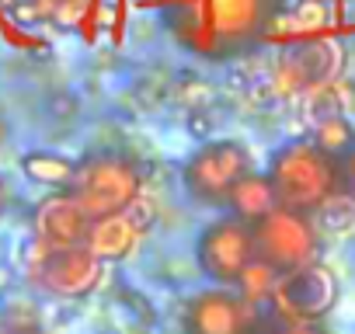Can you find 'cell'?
Segmentation results:
<instances>
[{
  "label": "cell",
  "instance_id": "obj_1",
  "mask_svg": "<svg viewBox=\"0 0 355 334\" xmlns=\"http://www.w3.org/2000/svg\"><path fill=\"white\" fill-rule=\"evenodd\" d=\"M178 15V32L196 53L227 56L268 28L275 0H182Z\"/></svg>",
  "mask_w": 355,
  "mask_h": 334
},
{
  "label": "cell",
  "instance_id": "obj_2",
  "mask_svg": "<svg viewBox=\"0 0 355 334\" xmlns=\"http://www.w3.org/2000/svg\"><path fill=\"white\" fill-rule=\"evenodd\" d=\"M265 178L275 192V202L293 213L317 216L320 206H327L334 195L345 192L341 167L334 157L320 153L310 139H289L282 143L265 167Z\"/></svg>",
  "mask_w": 355,
  "mask_h": 334
},
{
  "label": "cell",
  "instance_id": "obj_3",
  "mask_svg": "<svg viewBox=\"0 0 355 334\" xmlns=\"http://www.w3.org/2000/svg\"><path fill=\"white\" fill-rule=\"evenodd\" d=\"M91 220L125 213L143 195V171L136 160L119 153H94L77 164L73 182L67 188Z\"/></svg>",
  "mask_w": 355,
  "mask_h": 334
},
{
  "label": "cell",
  "instance_id": "obj_4",
  "mask_svg": "<svg viewBox=\"0 0 355 334\" xmlns=\"http://www.w3.org/2000/svg\"><path fill=\"white\" fill-rule=\"evenodd\" d=\"M251 237H254V258L275 268L279 275L306 268L320 254V230L313 216L282 206H275L265 220H258L251 227Z\"/></svg>",
  "mask_w": 355,
  "mask_h": 334
},
{
  "label": "cell",
  "instance_id": "obj_5",
  "mask_svg": "<svg viewBox=\"0 0 355 334\" xmlns=\"http://www.w3.org/2000/svg\"><path fill=\"white\" fill-rule=\"evenodd\" d=\"M25 272H28L32 285H39L42 292H49L56 299H84L105 279V265L84 244L46 247V244L32 240V247L25 251Z\"/></svg>",
  "mask_w": 355,
  "mask_h": 334
},
{
  "label": "cell",
  "instance_id": "obj_6",
  "mask_svg": "<svg viewBox=\"0 0 355 334\" xmlns=\"http://www.w3.org/2000/svg\"><path fill=\"white\" fill-rule=\"evenodd\" d=\"M254 171V157L241 139H209L182 167L185 192L202 206H227L230 188Z\"/></svg>",
  "mask_w": 355,
  "mask_h": 334
},
{
  "label": "cell",
  "instance_id": "obj_7",
  "mask_svg": "<svg viewBox=\"0 0 355 334\" xmlns=\"http://www.w3.org/2000/svg\"><path fill=\"white\" fill-rule=\"evenodd\" d=\"M338 303V279L327 265L313 261L289 275H279L268 306L275 310L272 320L282 324H320Z\"/></svg>",
  "mask_w": 355,
  "mask_h": 334
},
{
  "label": "cell",
  "instance_id": "obj_8",
  "mask_svg": "<svg viewBox=\"0 0 355 334\" xmlns=\"http://www.w3.org/2000/svg\"><path fill=\"white\" fill-rule=\"evenodd\" d=\"M196 261L199 272L216 285V289H234L241 272L254 261V237L251 227L234 220V216H216L196 244Z\"/></svg>",
  "mask_w": 355,
  "mask_h": 334
},
{
  "label": "cell",
  "instance_id": "obj_9",
  "mask_svg": "<svg viewBox=\"0 0 355 334\" xmlns=\"http://www.w3.org/2000/svg\"><path fill=\"white\" fill-rule=\"evenodd\" d=\"M185 334H254L261 327L258 306L244 303L234 289H202L185 303Z\"/></svg>",
  "mask_w": 355,
  "mask_h": 334
},
{
  "label": "cell",
  "instance_id": "obj_10",
  "mask_svg": "<svg viewBox=\"0 0 355 334\" xmlns=\"http://www.w3.org/2000/svg\"><path fill=\"white\" fill-rule=\"evenodd\" d=\"M338 67H341L338 46L331 39H317V42H306V46L282 53V60L272 70V87L279 94L317 91V87H327L334 80Z\"/></svg>",
  "mask_w": 355,
  "mask_h": 334
},
{
  "label": "cell",
  "instance_id": "obj_11",
  "mask_svg": "<svg viewBox=\"0 0 355 334\" xmlns=\"http://www.w3.org/2000/svg\"><path fill=\"white\" fill-rule=\"evenodd\" d=\"M87 230H91V216L80 209V202L67 188H60L56 195H46L32 209V234L46 247H77L87 240Z\"/></svg>",
  "mask_w": 355,
  "mask_h": 334
},
{
  "label": "cell",
  "instance_id": "obj_12",
  "mask_svg": "<svg viewBox=\"0 0 355 334\" xmlns=\"http://www.w3.org/2000/svg\"><path fill=\"white\" fill-rule=\"evenodd\" d=\"M139 237H143V230L132 223V216H129V213H115V216L91 220V230H87L84 247H87L101 265H108V261L129 258V254L136 251Z\"/></svg>",
  "mask_w": 355,
  "mask_h": 334
},
{
  "label": "cell",
  "instance_id": "obj_13",
  "mask_svg": "<svg viewBox=\"0 0 355 334\" xmlns=\"http://www.w3.org/2000/svg\"><path fill=\"white\" fill-rule=\"evenodd\" d=\"M275 206H279V202H275V192H272L265 171H251V175H244V178L230 188L223 209H227V216H234V220L254 227V223L265 220Z\"/></svg>",
  "mask_w": 355,
  "mask_h": 334
},
{
  "label": "cell",
  "instance_id": "obj_14",
  "mask_svg": "<svg viewBox=\"0 0 355 334\" xmlns=\"http://www.w3.org/2000/svg\"><path fill=\"white\" fill-rule=\"evenodd\" d=\"M21 171H25L32 182H39V185L60 192V188H70L73 171H77V160H70V157H63V153L35 150V153H25V157H21Z\"/></svg>",
  "mask_w": 355,
  "mask_h": 334
},
{
  "label": "cell",
  "instance_id": "obj_15",
  "mask_svg": "<svg viewBox=\"0 0 355 334\" xmlns=\"http://www.w3.org/2000/svg\"><path fill=\"white\" fill-rule=\"evenodd\" d=\"M310 143H313L320 153H327V157L341 160V157H345V153L355 146V125H352L345 115H327V118H317Z\"/></svg>",
  "mask_w": 355,
  "mask_h": 334
},
{
  "label": "cell",
  "instance_id": "obj_16",
  "mask_svg": "<svg viewBox=\"0 0 355 334\" xmlns=\"http://www.w3.org/2000/svg\"><path fill=\"white\" fill-rule=\"evenodd\" d=\"M275 282H279V272H275V268H268L265 261H258V258H254V261L241 272V279H237L234 292H237L244 303H251V306H258V310H261V303H268V299H272Z\"/></svg>",
  "mask_w": 355,
  "mask_h": 334
},
{
  "label": "cell",
  "instance_id": "obj_17",
  "mask_svg": "<svg viewBox=\"0 0 355 334\" xmlns=\"http://www.w3.org/2000/svg\"><path fill=\"white\" fill-rule=\"evenodd\" d=\"M317 216H320L327 227H334V230H348V227L355 223V195H348V192L334 195L327 206L317 209Z\"/></svg>",
  "mask_w": 355,
  "mask_h": 334
},
{
  "label": "cell",
  "instance_id": "obj_18",
  "mask_svg": "<svg viewBox=\"0 0 355 334\" xmlns=\"http://www.w3.org/2000/svg\"><path fill=\"white\" fill-rule=\"evenodd\" d=\"M327 21V4L324 0H300L293 11V25L296 28H320Z\"/></svg>",
  "mask_w": 355,
  "mask_h": 334
},
{
  "label": "cell",
  "instance_id": "obj_19",
  "mask_svg": "<svg viewBox=\"0 0 355 334\" xmlns=\"http://www.w3.org/2000/svg\"><path fill=\"white\" fill-rule=\"evenodd\" d=\"M87 11V0H56V8H53V21L63 25V28H73Z\"/></svg>",
  "mask_w": 355,
  "mask_h": 334
},
{
  "label": "cell",
  "instance_id": "obj_20",
  "mask_svg": "<svg viewBox=\"0 0 355 334\" xmlns=\"http://www.w3.org/2000/svg\"><path fill=\"white\" fill-rule=\"evenodd\" d=\"M254 334H327L320 324H282V320H261V327Z\"/></svg>",
  "mask_w": 355,
  "mask_h": 334
},
{
  "label": "cell",
  "instance_id": "obj_21",
  "mask_svg": "<svg viewBox=\"0 0 355 334\" xmlns=\"http://www.w3.org/2000/svg\"><path fill=\"white\" fill-rule=\"evenodd\" d=\"M338 167H341V185H345V192L355 195V146L338 160Z\"/></svg>",
  "mask_w": 355,
  "mask_h": 334
},
{
  "label": "cell",
  "instance_id": "obj_22",
  "mask_svg": "<svg viewBox=\"0 0 355 334\" xmlns=\"http://www.w3.org/2000/svg\"><path fill=\"white\" fill-rule=\"evenodd\" d=\"M4 209H8V188H4V182H0V220H4Z\"/></svg>",
  "mask_w": 355,
  "mask_h": 334
},
{
  "label": "cell",
  "instance_id": "obj_23",
  "mask_svg": "<svg viewBox=\"0 0 355 334\" xmlns=\"http://www.w3.org/2000/svg\"><path fill=\"white\" fill-rule=\"evenodd\" d=\"M21 334H39V331H21Z\"/></svg>",
  "mask_w": 355,
  "mask_h": 334
}]
</instances>
